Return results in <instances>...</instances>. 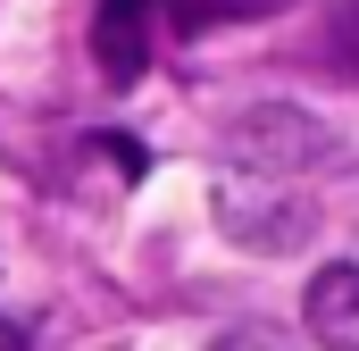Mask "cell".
Wrapping results in <instances>:
<instances>
[{
	"mask_svg": "<svg viewBox=\"0 0 359 351\" xmlns=\"http://www.w3.org/2000/svg\"><path fill=\"white\" fill-rule=\"evenodd\" d=\"M92 59H100L109 84H134L151 67V17H142V0H100L92 8Z\"/></svg>",
	"mask_w": 359,
	"mask_h": 351,
	"instance_id": "obj_3",
	"label": "cell"
},
{
	"mask_svg": "<svg viewBox=\"0 0 359 351\" xmlns=\"http://www.w3.org/2000/svg\"><path fill=\"white\" fill-rule=\"evenodd\" d=\"M217 226H226L243 251H301L309 226H318V209H309V192H292V176L226 168V184H217Z\"/></svg>",
	"mask_w": 359,
	"mask_h": 351,
	"instance_id": "obj_2",
	"label": "cell"
},
{
	"mask_svg": "<svg viewBox=\"0 0 359 351\" xmlns=\"http://www.w3.org/2000/svg\"><path fill=\"white\" fill-rule=\"evenodd\" d=\"M259 8H284V0H176V25L201 34V25H217V17H259Z\"/></svg>",
	"mask_w": 359,
	"mask_h": 351,
	"instance_id": "obj_6",
	"label": "cell"
},
{
	"mask_svg": "<svg viewBox=\"0 0 359 351\" xmlns=\"http://www.w3.org/2000/svg\"><path fill=\"white\" fill-rule=\"evenodd\" d=\"M209 351H301V343H292L284 326H268V318H243V326H226Z\"/></svg>",
	"mask_w": 359,
	"mask_h": 351,
	"instance_id": "obj_7",
	"label": "cell"
},
{
	"mask_svg": "<svg viewBox=\"0 0 359 351\" xmlns=\"http://www.w3.org/2000/svg\"><path fill=\"white\" fill-rule=\"evenodd\" d=\"M334 159H351V151L292 100H259L226 126V168L243 176H309V168H334Z\"/></svg>",
	"mask_w": 359,
	"mask_h": 351,
	"instance_id": "obj_1",
	"label": "cell"
},
{
	"mask_svg": "<svg viewBox=\"0 0 359 351\" xmlns=\"http://www.w3.org/2000/svg\"><path fill=\"white\" fill-rule=\"evenodd\" d=\"M301 318H309V335L326 351H359V267L334 260L309 276V301H301Z\"/></svg>",
	"mask_w": 359,
	"mask_h": 351,
	"instance_id": "obj_4",
	"label": "cell"
},
{
	"mask_svg": "<svg viewBox=\"0 0 359 351\" xmlns=\"http://www.w3.org/2000/svg\"><path fill=\"white\" fill-rule=\"evenodd\" d=\"M326 59L343 76H359V0H334L326 8Z\"/></svg>",
	"mask_w": 359,
	"mask_h": 351,
	"instance_id": "obj_5",
	"label": "cell"
}]
</instances>
